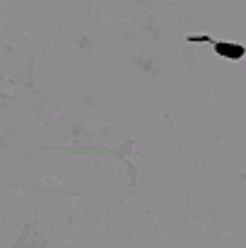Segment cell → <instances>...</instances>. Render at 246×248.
I'll use <instances>...</instances> for the list:
<instances>
[{
	"label": "cell",
	"instance_id": "6da1fadb",
	"mask_svg": "<svg viewBox=\"0 0 246 248\" xmlns=\"http://www.w3.org/2000/svg\"><path fill=\"white\" fill-rule=\"evenodd\" d=\"M188 41H208V44H213V48H215L220 56H230V58H242V56H244V48H242V46L222 44V41H215V39H208V36H188Z\"/></svg>",
	"mask_w": 246,
	"mask_h": 248
}]
</instances>
